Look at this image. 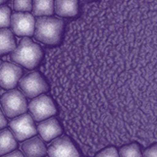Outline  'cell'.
Returning <instances> with one entry per match:
<instances>
[{
  "label": "cell",
  "instance_id": "9",
  "mask_svg": "<svg viewBox=\"0 0 157 157\" xmlns=\"http://www.w3.org/2000/svg\"><path fill=\"white\" fill-rule=\"evenodd\" d=\"M49 157H80L78 149L68 136L57 137L47 149Z\"/></svg>",
  "mask_w": 157,
  "mask_h": 157
},
{
  "label": "cell",
  "instance_id": "7",
  "mask_svg": "<svg viewBox=\"0 0 157 157\" xmlns=\"http://www.w3.org/2000/svg\"><path fill=\"white\" fill-rule=\"evenodd\" d=\"M11 29L18 36H32L36 29V20L29 12H16L11 16Z\"/></svg>",
  "mask_w": 157,
  "mask_h": 157
},
{
  "label": "cell",
  "instance_id": "17",
  "mask_svg": "<svg viewBox=\"0 0 157 157\" xmlns=\"http://www.w3.org/2000/svg\"><path fill=\"white\" fill-rule=\"evenodd\" d=\"M11 10L8 6L0 5V29H7L11 26Z\"/></svg>",
  "mask_w": 157,
  "mask_h": 157
},
{
  "label": "cell",
  "instance_id": "24",
  "mask_svg": "<svg viewBox=\"0 0 157 157\" xmlns=\"http://www.w3.org/2000/svg\"><path fill=\"white\" fill-rule=\"evenodd\" d=\"M1 64H2V62H1V60H0V66H1Z\"/></svg>",
  "mask_w": 157,
  "mask_h": 157
},
{
  "label": "cell",
  "instance_id": "13",
  "mask_svg": "<svg viewBox=\"0 0 157 157\" xmlns=\"http://www.w3.org/2000/svg\"><path fill=\"white\" fill-rule=\"evenodd\" d=\"M16 47L13 32L9 29H0V56L13 52Z\"/></svg>",
  "mask_w": 157,
  "mask_h": 157
},
{
  "label": "cell",
  "instance_id": "1",
  "mask_svg": "<svg viewBox=\"0 0 157 157\" xmlns=\"http://www.w3.org/2000/svg\"><path fill=\"white\" fill-rule=\"evenodd\" d=\"M64 22L56 17H38L36 21L33 36L37 41L47 45H56L61 41Z\"/></svg>",
  "mask_w": 157,
  "mask_h": 157
},
{
  "label": "cell",
  "instance_id": "5",
  "mask_svg": "<svg viewBox=\"0 0 157 157\" xmlns=\"http://www.w3.org/2000/svg\"><path fill=\"white\" fill-rule=\"evenodd\" d=\"M29 110L34 121L41 122L49 119L56 114V107L50 97L47 95H39L29 102Z\"/></svg>",
  "mask_w": 157,
  "mask_h": 157
},
{
  "label": "cell",
  "instance_id": "19",
  "mask_svg": "<svg viewBox=\"0 0 157 157\" xmlns=\"http://www.w3.org/2000/svg\"><path fill=\"white\" fill-rule=\"evenodd\" d=\"M95 157H120L115 147H108L98 152Z\"/></svg>",
  "mask_w": 157,
  "mask_h": 157
},
{
  "label": "cell",
  "instance_id": "11",
  "mask_svg": "<svg viewBox=\"0 0 157 157\" xmlns=\"http://www.w3.org/2000/svg\"><path fill=\"white\" fill-rule=\"evenodd\" d=\"M21 147L25 157H43L47 153L46 146L43 140L37 136L24 141Z\"/></svg>",
  "mask_w": 157,
  "mask_h": 157
},
{
  "label": "cell",
  "instance_id": "18",
  "mask_svg": "<svg viewBox=\"0 0 157 157\" xmlns=\"http://www.w3.org/2000/svg\"><path fill=\"white\" fill-rule=\"evenodd\" d=\"M33 0H13V9L16 12H29L33 10Z\"/></svg>",
  "mask_w": 157,
  "mask_h": 157
},
{
  "label": "cell",
  "instance_id": "2",
  "mask_svg": "<svg viewBox=\"0 0 157 157\" xmlns=\"http://www.w3.org/2000/svg\"><path fill=\"white\" fill-rule=\"evenodd\" d=\"M43 52L41 47L28 37H24L10 55V59L13 62L29 70L36 68L41 62Z\"/></svg>",
  "mask_w": 157,
  "mask_h": 157
},
{
  "label": "cell",
  "instance_id": "4",
  "mask_svg": "<svg viewBox=\"0 0 157 157\" xmlns=\"http://www.w3.org/2000/svg\"><path fill=\"white\" fill-rule=\"evenodd\" d=\"M19 86L25 96L29 98H36L48 90L47 82L38 72H32L22 77Z\"/></svg>",
  "mask_w": 157,
  "mask_h": 157
},
{
  "label": "cell",
  "instance_id": "3",
  "mask_svg": "<svg viewBox=\"0 0 157 157\" xmlns=\"http://www.w3.org/2000/svg\"><path fill=\"white\" fill-rule=\"evenodd\" d=\"M1 106L4 114L8 118H16L25 114L28 110L25 94L18 90H11L1 97Z\"/></svg>",
  "mask_w": 157,
  "mask_h": 157
},
{
  "label": "cell",
  "instance_id": "6",
  "mask_svg": "<svg viewBox=\"0 0 157 157\" xmlns=\"http://www.w3.org/2000/svg\"><path fill=\"white\" fill-rule=\"evenodd\" d=\"M9 126L13 132L14 136L19 141L31 139L37 132L36 125L33 123V118L27 113L14 118L9 123Z\"/></svg>",
  "mask_w": 157,
  "mask_h": 157
},
{
  "label": "cell",
  "instance_id": "23",
  "mask_svg": "<svg viewBox=\"0 0 157 157\" xmlns=\"http://www.w3.org/2000/svg\"><path fill=\"white\" fill-rule=\"evenodd\" d=\"M7 0H0V5H2V4H4L5 2H6Z\"/></svg>",
  "mask_w": 157,
  "mask_h": 157
},
{
  "label": "cell",
  "instance_id": "20",
  "mask_svg": "<svg viewBox=\"0 0 157 157\" xmlns=\"http://www.w3.org/2000/svg\"><path fill=\"white\" fill-rule=\"evenodd\" d=\"M144 157H157V144L146 148L144 152Z\"/></svg>",
  "mask_w": 157,
  "mask_h": 157
},
{
  "label": "cell",
  "instance_id": "14",
  "mask_svg": "<svg viewBox=\"0 0 157 157\" xmlns=\"http://www.w3.org/2000/svg\"><path fill=\"white\" fill-rule=\"evenodd\" d=\"M17 147L16 137L9 130L0 131V155L8 154Z\"/></svg>",
  "mask_w": 157,
  "mask_h": 157
},
{
  "label": "cell",
  "instance_id": "21",
  "mask_svg": "<svg viewBox=\"0 0 157 157\" xmlns=\"http://www.w3.org/2000/svg\"><path fill=\"white\" fill-rule=\"evenodd\" d=\"M4 115L5 114H4L3 110L0 108V131H1L2 129H4V128L7 126V121H6V119H5Z\"/></svg>",
  "mask_w": 157,
  "mask_h": 157
},
{
  "label": "cell",
  "instance_id": "8",
  "mask_svg": "<svg viewBox=\"0 0 157 157\" xmlns=\"http://www.w3.org/2000/svg\"><path fill=\"white\" fill-rule=\"evenodd\" d=\"M23 76V70L19 65L4 62L0 66V87L14 90Z\"/></svg>",
  "mask_w": 157,
  "mask_h": 157
},
{
  "label": "cell",
  "instance_id": "16",
  "mask_svg": "<svg viewBox=\"0 0 157 157\" xmlns=\"http://www.w3.org/2000/svg\"><path fill=\"white\" fill-rule=\"evenodd\" d=\"M120 157H144L140 147L136 144H131L122 146L119 150Z\"/></svg>",
  "mask_w": 157,
  "mask_h": 157
},
{
  "label": "cell",
  "instance_id": "15",
  "mask_svg": "<svg viewBox=\"0 0 157 157\" xmlns=\"http://www.w3.org/2000/svg\"><path fill=\"white\" fill-rule=\"evenodd\" d=\"M33 15L36 17L51 16L54 13L53 0H33Z\"/></svg>",
  "mask_w": 157,
  "mask_h": 157
},
{
  "label": "cell",
  "instance_id": "10",
  "mask_svg": "<svg viewBox=\"0 0 157 157\" xmlns=\"http://www.w3.org/2000/svg\"><path fill=\"white\" fill-rule=\"evenodd\" d=\"M37 132L44 141H51L62 135V127L56 118L41 121L37 126Z\"/></svg>",
  "mask_w": 157,
  "mask_h": 157
},
{
  "label": "cell",
  "instance_id": "22",
  "mask_svg": "<svg viewBox=\"0 0 157 157\" xmlns=\"http://www.w3.org/2000/svg\"><path fill=\"white\" fill-rule=\"evenodd\" d=\"M2 157H25V155L22 153L21 151L16 150V151L10 152V153H8V154H5V155L2 156Z\"/></svg>",
  "mask_w": 157,
  "mask_h": 157
},
{
  "label": "cell",
  "instance_id": "25",
  "mask_svg": "<svg viewBox=\"0 0 157 157\" xmlns=\"http://www.w3.org/2000/svg\"><path fill=\"white\" fill-rule=\"evenodd\" d=\"M0 100H1V99H0Z\"/></svg>",
  "mask_w": 157,
  "mask_h": 157
},
{
  "label": "cell",
  "instance_id": "12",
  "mask_svg": "<svg viewBox=\"0 0 157 157\" xmlns=\"http://www.w3.org/2000/svg\"><path fill=\"white\" fill-rule=\"evenodd\" d=\"M54 12L59 17H74L78 12V0H55Z\"/></svg>",
  "mask_w": 157,
  "mask_h": 157
}]
</instances>
